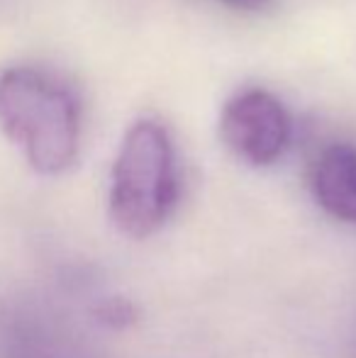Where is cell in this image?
I'll use <instances>...</instances> for the list:
<instances>
[{
    "mask_svg": "<svg viewBox=\"0 0 356 358\" xmlns=\"http://www.w3.org/2000/svg\"><path fill=\"white\" fill-rule=\"evenodd\" d=\"M0 127L42 176L69 171L81 149V105L57 76L34 66L0 73Z\"/></svg>",
    "mask_w": 356,
    "mask_h": 358,
    "instance_id": "cell-1",
    "label": "cell"
},
{
    "mask_svg": "<svg viewBox=\"0 0 356 358\" xmlns=\"http://www.w3.org/2000/svg\"><path fill=\"white\" fill-rule=\"evenodd\" d=\"M176 200L178 171L171 137L157 120H137L124 132L110 171V220L124 236L147 239L166 224Z\"/></svg>",
    "mask_w": 356,
    "mask_h": 358,
    "instance_id": "cell-2",
    "label": "cell"
},
{
    "mask_svg": "<svg viewBox=\"0 0 356 358\" xmlns=\"http://www.w3.org/2000/svg\"><path fill=\"white\" fill-rule=\"evenodd\" d=\"M220 137L244 164L271 166L290 144V115L269 90H242L225 103Z\"/></svg>",
    "mask_w": 356,
    "mask_h": 358,
    "instance_id": "cell-3",
    "label": "cell"
},
{
    "mask_svg": "<svg viewBox=\"0 0 356 358\" xmlns=\"http://www.w3.org/2000/svg\"><path fill=\"white\" fill-rule=\"evenodd\" d=\"M310 190L329 217L356 224V146H325L310 169Z\"/></svg>",
    "mask_w": 356,
    "mask_h": 358,
    "instance_id": "cell-4",
    "label": "cell"
},
{
    "mask_svg": "<svg viewBox=\"0 0 356 358\" xmlns=\"http://www.w3.org/2000/svg\"><path fill=\"white\" fill-rule=\"evenodd\" d=\"M98 320L110 329H127L137 322V310L129 300L124 297H110V300L100 302V307L95 310Z\"/></svg>",
    "mask_w": 356,
    "mask_h": 358,
    "instance_id": "cell-5",
    "label": "cell"
},
{
    "mask_svg": "<svg viewBox=\"0 0 356 358\" xmlns=\"http://www.w3.org/2000/svg\"><path fill=\"white\" fill-rule=\"evenodd\" d=\"M222 3L232 5L237 10H264L271 0H222Z\"/></svg>",
    "mask_w": 356,
    "mask_h": 358,
    "instance_id": "cell-6",
    "label": "cell"
}]
</instances>
